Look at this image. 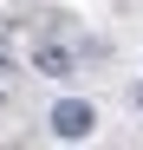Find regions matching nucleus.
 <instances>
[{
    "label": "nucleus",
    "mask_w": 143,
    "mask_h": 150,
    "mask_svg": "<svg viewBox=\"0 0 143 150\" xmlns=\"http://www.w3.org/2000/svg\"><path fill=\"white\" fill-rule=\"evenodd\" d=\"M91 131H98V111H91L85 98H59V105H52V137H65V144H85Z\"/></svg>",
    "instance_id": "f257e3e1"
},
{
    "label": "nucleus",
    "mask_w": 143,
    "mask_h": 150,
    "mask_svg": "<svg viewBox=\"0 0 143 150\" xmlns=\"http://www.w3.org/2000/svg\"><path fill=\"white\" fill-rule=\"evenodd\" d=\"M33 72L39 79H72V72H78V52H72L65 39H39L33 46Z\"/></svg>",
    "instance_id": "f03ea898"
}]
</instances>
